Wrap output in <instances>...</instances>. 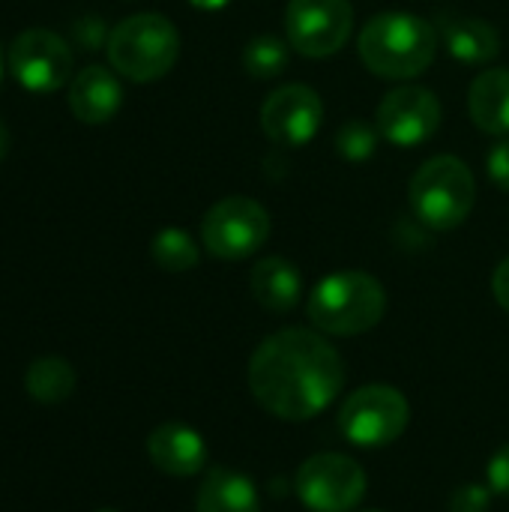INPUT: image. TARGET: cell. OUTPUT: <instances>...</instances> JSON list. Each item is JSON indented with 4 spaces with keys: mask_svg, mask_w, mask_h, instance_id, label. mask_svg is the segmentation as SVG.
<instances>
[{
    "mask_svg": "<svg viewBox=\"0 0 509 512\" xmlns=\"http://www.w3.org/2000/svg\"><path fill=\"white\" fill-rule=\"evenodd\" d=\"M9 72L30 93H57L72 81V51L63 36L45 27H27L9 45Z\"/></svg>",
    "mask_w": 509,
    "mask_h": 512,
    "instance_id": "10",
    "label": "cell"
},
{
    "mask_svg": "<svg viewBox=\"0 0 509 512\" xmlns=\"http://www.w3.org/2000/svg\"><path fill=\"white\" fill-rule=\"evenodd\" d=\"M147 456L156 471L168 477H195L207 465V444L201 432L186 423H162L147 438Z\"/></svg>",
    "mask_w": 509,
    "mask_h": 512,
    "instance_id": "13",
    "label": "cell"
},
{
    "mask_svg": "<svg viewBox=\"0 0 509 512\" xmlns=\"http://www.w3.org/2000/svg\"><path fill=\"white\" fill-rule=\"evenodd\" d=\"M123 105V87L105 66H84L69 81V108L87 126L108 123Z\"/></svg>",
    "mask_w": 509,
    "mask_h": 512,
    "instance_id": "14",
    "label": "cell"
},
{
    "mask_svg": "<svg viewBox=\"0 0 509 512\" xmlns=\"http://www.w3.org/2000/svg\"><path fill=\"white\" fill-rule=\"evenodd\" d=\"M324 120L321 96L309 84H285L261 105V129L279 147H306Z\"/></svg>",
    "mask_w": 509,
    "mask_h": 512,
    "instance_id": "12",
    "label": "cell"
},
{
    "mask_svg": "<svg viewBox=\"0 0 509 512\" xmlns=\"http://www.w3.org/2000/svg\"><path fill=\"white\" fill-rule=\"evenodd\" d=\"M27 396L39 405H60L75 393V369L63 357H39L24 375Z\"/></svg>",
    "mask_w": 509,
    "mask_h": 512,
    "instance_id": "19",
    "label": "cell"
},
{
    "mask_svg": "<svg viewBox=\"0 0 509 512\" xmlns=\"http://www.w3.org/2000/svg\"><path fill=\"white\" fill-rule=\"evenodd\" d=\"M6 150H9V129H6V123L0 117V159L6 156Z\"/></svg>",
    "mask_w": 509,
    "mask_h": 512,
    "instance_id": "29",
    "label": "cell"
},
{
    "mask_svg": "<svg viewBox=\"0 0 509 512\" xmlns=\"http://www.w3.org/2000/svg\"><path fill=\"white\" fill-rule=\"evenodd\" d=\"M150 258L165 273H186L198 267V246L183 228H162L150 243Z\"/></svg>",
    "mask_w": 509,
    "mask_h": 512,
    "instance_id": "20",
    "label": "cell"
},
{
    "mask_svg": "<svg viewBox=\"0 0 509 512\" xmlns=\"http://www.w3.org/2000/svg\"><path fill=\"white\" fill-rule=\"evenodd\" d=\"M366 512H381V510H366Z\"/></svg>",
    "mask_w": 509,
    "mask_h": 512,
    "instance_id": "32",
    "label": "cell"
},
{
    "mask_svg": "<svg viewBox=\"0 0 509 512\" xmlns=\"http://www.w3.org/2000/svg\"><path fill=\"white\" fill-rule=\"evenodd\" d=\"M378 138H381L378 126L351 117V120H345V123L339 126V132H336V153L345 156L348 162H366V159L375 153Z\"/></svg>",
    "mask_w": 509,
    "mask_h": 512,
    "instance_id": "22",
    "label": "cell"
},
{
    "mask_svg": "<svg viewBox=\"0 0 509 512\" xmlns=\"http://www.w3.org/2000/svg\"><path fill=\"white\" fill-rule=\"evenodd\" d=\"M468 111L477 129L495 138L509 135V69H486L474 78Z\"/></svg>",
    "mask_w": 509,
    "mask_h": 512,
    "instance_id": "17",
    "label": "cell"
},
{
    "mask_svg": "<svg viewBox=\"0 0 509 512\" xmlns=\"http://www.w3.org/2000/svg\"><path fill=\"white\" fill-rule=\"evenodd\" d=\"M195 9H204V12H216V9H225L231 0H189Z\"/></svg>",
    "mask_w": 509,
    "mask_h": 512,
    "instance_id": "28",
    "label": "cell"
},
{
    "mask_svg": "<svg viewBox=\"0 0 509 512\" xmlns=\"http://www.w3.org/2000/svg\"><path fill=\"white\" fill-rule=\"evenodd\" d=\"M249 288H252V297L258 300L261 309L285 315L300 303L303 276H300L294 261L282 258V255H267L252 267Z\"/></svg>",
    "mask_w": 509,
    "mask_h": 512,
    "instance_id": "15",
    "label": "cell"
},
{
    "mask_svg": "<svg viewBox=\"0 0 509 512\" xmlns=\"http://www.w3.org/2000/svg\"><path fill=\"white\" fill-rule=\"evenodd\" d=\"M108 60L114 72L147 84L165 78L180 57V33L159 12H138L123 18L108 33Z\"/></svg>",
    "mask_w": 509,
    "mask_h": 512,
    "instance_id": "4",
    "label": "cell"
},
{
    "mask_svg": "<svg viewBox=\"0 0 509 512\" xmlns=\"http://www.w3.org/2000/svg\"><path fill=\"white\" fill-rule=\"evenodd\" d=\"M345 384L339 351L315 330L291 327L267 336L249 360V390L255 402L288 423L324 414Z\"/></svg>",
    "mask_w": 509,
    "mask_h": 512,
    "instance_id": "1",
    "label": "cell"
},
{
    "mask_svg": "<svg viewBox=\"0 0 509 512\" xmlns=\"http://www.w3.org/2000/svg\"><path fill=\"white\" fill-rule=\"evenodd\" d=\"M270 237V213L246 195L216 201L201 219V240L213 258L243 261Z\"/></svg>",
    "mask_w": 509,
    "mask_h": 512,
    "instance_id": "7",
    "label": "cell"
},
{
    "mask_svg": "<svg viewBox=\"0 0 509 512\" xmlns=\"http://www.w3.org/2000/svg\"><path fill=\"white\" fill-rule=\"evenodd\" d=\"M492 489L483 483H465L450 495V512H489Z\"/></svg>",
    "mask_w": 509,
    "mask_h": 512,
    "instance_id": "23",
    "label": "cell"
},
{
    "mask_svg": "<svg viewBox=\"0 0 509 512\" xmlns=\"http://www.w3.org/2000/svg\"><path fill=\"white\" fill-rule=\"evenodd\" d=\"M360 60L378 78L405 81L423 75L438 51L435 27L411 12H381L366 21L357 39Z\"/></svg>",
    "mask_w": 509,
    "mask_h": 512,
    "instance_id": "2",
    "label": "cell"
},
{
    "mask_svg": "<svg viewBox=\"0 0 509 512\" xmlns=\"http://www.w3.org/2000/svg\"><path fill=\"white\" fill-rule=\"evenodd\" d=\"M375 126L393 147H420L441 126V102L426 87H396L381 99Z\"/></svg>",
    "mask_w": 509,
    "mask_h": 512,
    "instance_id": "11",
    "label": "cell"
},
{
    "mask_svg": "<svg viewBox=\"0 0 509 512\" xmlns=\"http://www.w3.org/2000/svg\"><path fill=\"white\" fill-rule=\"evenodd\" d=\"M72 33H75V42L84 45V51H96V48L108 45V33H105V24L99 18H81L72 27Z\"/></svg>",
    "mask_w": 509,
    "mask_h": 512,
    "instance_id": "26",
    "label": "cell"
},
{
    "mask_svg": "<svg viewBox=\"0 0 509 512\" xmlns=\"http://www.w3.org/2000/svg\"><path fill=\"white\" fill-rule=\"evenodd\" d=\"M288 66V42H282L279 36H255L246 48H243V69L252 75V78H276L282 75Z\"/></svg>",
    "mask_w": 509,
    "mask_h": 512,
    "instance_id": "21",
    "label": "cell"
},
{
    "mask_svg": "<svg viewBox=\"0 0 509 512\" xmlns=\"http://www.w3.org/2000/svg\"><path fill=\"white\" fill-rule=\"evenodd\" d=\"M0 75H3V48H0Z\"/></svg>",
    "mask_w": 509,
    "mask_h": 512,
    "instance_id": "30",
    "label": "cell"
},
{
    "mask_svg": "<svg viewBox=\"0 0 509 512\" xmlns=\"http://www.w3.org/2000/svg\"><path fill=\"white\" fill-rule=\"evenodd\" d=\"M366 486V471L342 453L309 456L294 477L297 498L312 512H354L366 498Z\"/></svg>",
    "mask_w": 509,
    "mask_h": 512,
    "instance_id": "8",
    "label": "cell"
},
{
    "mask_svg": "<svg viewBox=\"0 0 509 512\" xmlns=\"http://www.w3.org/2000/svg\"><path fill=\"white\" fill-rule=\"evenodd\" d=\"M408 201L414 216L432 231H453L459 228L477 201V180L471 168L456 156H432L426 159L411 183Z\"/></svg>",
    "mask_w": 509,
    "mask_h": 512,
    "instance_id": "5",
    "label": "cell"
},
{
    "mask_svg": "<svg viewBox=\"0 0 509 512\" xmlns=\"http://www.w3.org/2000/svg\"><path fill=\"white\" fill-rule=\"evenodd\" d=\"M354 30L351 0H288L285 33L288 45L303 57H333L345 48Z\"/></svg>",
    "mask_w": 509,
    "mask_h": 512,
    "instance_id": "9",
    "label": "cell"
},
{
    "mask_svg": "<svg viewBox=\"0 0 509 512\" xmlns=\"http://www.w3.org/2000/svg\"><path fill=\"white\" fill-rule=\"evenodd\" d=\"M387 312L384 285L363 270H342L324 276L306 306L315 330L330 336H360L381 324Z\"/></svg>",
    "mask_w": 509,
    "mask_h": 512,
    "instance_id": "3",
    "label": "cell"
},
{
    "mask_svg": "<svg viewBox=\"0 0 509 512\" xmlns=\"http://www.w3.org/2000/svg\"><path fill=\"white\" fill-rule=\"evenodd\" d=\"M96 512H120V510H111V507H102V510H96Z\"/></svg>",
    "mask_w": 509,
    "mask_h": 512,
    "instance_id": "31",
    "label": "cell"
},
{
    "mask_svg": "<svg viewBox=\"0 0 509 512\" xmlns=\"http://www.w3.org/2000/svg\"><path fill=\"white\" fill-rule=\"evenodd\" d=\"M492 291H495L498 306L509 312V258H504V261L498 264V270H495V276H492Z\"/></svg>",
    "mask_w": 509,
    "mask_h": 512,
    "instance_id": "27",
    "label": "cell"
},
{
    "mask_svg": "<svg viewBox=\"0 0 509 512\" xmlns=\"http://www.w3.org/2000/svg\"><path fill=\"white\" fill-rule=\"evenodd\" d=\"M486 486L492 489V495L509 498V444H504L486 468Z\"/></svg>",
    "mask_w": 509,
    "mask_h": 512,
    "instance_id": "24",
    "label": "cell"
},
{
    "mask_svg": "<svg viewBox=\"0 0 509 512\" xmlns=\"http://www.w3.org/2000/svg\"><path fill=\"white\" fill-rule=\"evenodd\" d=\"M195 512H261V498L246 474L213 468L198 489Z\"/></svg>",
    "mask_w": 509,
    "mask_h": 512,
    "instance_id": "18",
    "label": "cell"
},
{
    "mask_svg": "<svg viewBox=\"0 0 509 512\" xmlns=\"http://www.w3.org/2000/svg\"><path fill=\"white\" fill-rule=\"evenodd\" d=\"M411 423L408 399L387 384H369L354 390L339 408V432L360 450L390 447L405 435Z\"/></svg>",
    "mask_w": 509,
    "mask_h": 512,
    "instance_id": "6",
    "label": "cell"
},
{
    "mask_svg": "<svg viewBox=\"0 0 509 512\" xmlns=\"http://www.w3.org/2000/svg\"><path fill=\"white\" fill-rule=\"evenodd\" d=\"M486 168H489L492 183L509 192V138H501L498 144H492V150L486 156Z\"/></svg>",
    "mask_w": 509,
    "mask_h": 512,
    "instance_id": "25",
    "label": "cell"
},
{
    "mask_svg": "<svg viewBox=\"0 0 509 512\" xmlns=\"http://www.w3.org/2000/svg\"><path fill=\"white\" fill-rule=\"evenodd\" d=\"M441 36L453 60L468 66L492 63L501 54V36L489 21L465 15H441Z\"/></svg>",
    "mask_w": 509,
    "mask_h": 512,
    "instance_id": "16",
    "label": "cell"
}]
</instances>
